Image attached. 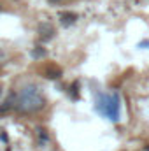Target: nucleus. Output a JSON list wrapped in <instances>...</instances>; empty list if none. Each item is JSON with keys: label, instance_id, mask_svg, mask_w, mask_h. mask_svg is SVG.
<instances>
[{"label": "nucleus", "instance_id": "2", "mask_svg": "<svg viewBox=\"0 0 149 151\" xmlns=\"http://www.w3.org/2000/svg\"><path fill=\"white\" fill-rule=\"evenodd\" d=\"M39 32H40V39L42 40H49V39L53 37V34H54V28L49 23H42L40 28H39Z\"/></svg>", "mask_w": 149, "mask_h": 151}, {"label": "nucleus", "instance_id": "1", "mask_svg": "<svg viewBox=\"0 0 149 151\" xmlns=\"http://www.w3.org/2000/svg\"><path fill=\"white\" fill-rule=\"evenodd\" d=\"M44 104H46V100H44L40 90L35 84H25L19 90L18 99H16L18 111H21V113H25V114L37 113V111H40L44 107Z\"/></svg>", "mask_w": 149, "mask_h": 151}, {"label": "nucleus", "instance_id": "3", "mask_svg": "<svg viewBox=\"0 0 149 151\" xmlns=\"http://www.w3.org/2000/svg\"><path fill=\"white\" fill-rule=\"evenodd\" d=\"M0 97H2V84H0Z\"/></svg>", "mask_w": 149, "mask_h": 151}]
</instances>
